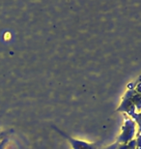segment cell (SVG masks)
Instances as JSON below:
<instances>
[{
	"label": "cell",
	"mask_w": 141,
	"mask_h": 149,
	"mask_svg": "<svg viewBox=\"0 0 141 149\" xmlns=\"http://www.w3.org/2000/svg\"><path fill=\"white\" fill-rule=\"evenodd\" d=\"M135 111H141V93L136 92L133 88H128L122 98V102L116 111L123 112L131 116Z\"/></svg>",
	"instance_id": "1"
},
{
	"label": "cell",
	"mask_w": 141,
	"mask_h": 149,
	"mask_svg": "<svg viewBox=\"0 0 141 149\" xmlns=\"http://www.w3.org/2000/svg\"><path fill=\"white\" fill-rule=\"evenodd\" d=\"M136 123L130 116L124 113V124L122 126L121 134L116 139V142L118 144L128 143V142L134 139V136H136Z\"/></svg>",
	"instance_id": "2"
},
{
	"label": "cell",
	"mask_w": 141,
	"mask_h": 149,
	"mask_svg": "<svg viewBox=\"0 0 141 149\" xmlns=\"http://www.w3.org/2000/svg\"><path fill=\"white\" fill-rule=\"evenodd\" d=\"M54 131H56L60 136H62L65 139L70 142L71 146L73 147V149H100L99 148V144L100 143H96V142H87L84 141H79V139H74L73 136H69L68 134H66L64 131L60 130L59 128H57L55 126H51Z\"/></svg>",
	"instance_id": "3"
},
{
	"label": "cell",
	"mask_w": 141,
	"mask_h": 149,
	"mask_svg": "<svg viewBox=\"0 0 141 149\" xmlns=\"http://www.w3.org/2000/svg\"><path fill=\"white\" fill-rule=\"evenodd\" d=\"M130 117L136 123V126H138L137 134H141V111L140 112H134L133 113ZM136 134V135H137Z\"/></svg>",
	"instance_id": "4"
},
{
	"label": "cell",
	"mask_w": 141,
	"mask_h": 149,
	"mask_svg": "<svg viewBox=\"0 0 141 149\" xmlns=\"http://www.w3.org/2000/svg\"><path fill=\"white\" fill-rule=\"evenodd\" d=\"M136 148V139H133L128 143H121L117 145L116 149H135Z\"/></svg>",
	"instance_id": "5"
},
{
	"label": "cell",
	"mask_w": 141,
	"mask_h": 149,
	"mask_svg": "<svg viewBox=\"0 0 141 149\" xmlns=\"http://www.w3.org/2000/svg\"><path fill=\"white\" fill-rule=\"evenodd\" d=\"M128 88H133L136 92L141 93V76H139L138 79H137L133 83H130V84H128Z\"/></svg>",
	"instance_id": "6"
},
{
	"label": "cell",
	"mask_w": 141,
	"mask_h": 149,
	"mask_svg": "<svg viewBox=\"0 0 141 149\" xmlns=\"http://www.w3.org/2000/svg\"><path fill=\"white\" fill-rule=\"evenodd\" d=\"M12 133H13V130H7V131H2V132H0V141H3L5 138H7Z\"/></svg>",
	"instance_id": "7"
},
{
	"label": "cell",
	"mask_w": 141,
	"mask_h": 149,
	"mask_svg": "<svg viewBox=\"0 0 141 149\" xmlns=\"http://www.w3.org/2000/svg\"><path fill=\"white\" fill-rule=\"evenodd\" d=\"M135 149H141V134L136 135V148Z\"/></svg>",
	"instance_id": "8"
},
{
	"label": "cell",
	"mask_w": 141,
	"mask_h": 149,
	"mask_svg": "<svg viewBox=\"0 0 141 149\" xmlns=\"http://www.w3.org/2000/svg\"><path fill=\"white\" fill-rule=\"evenodd\" d=\"M9 142V139H8V136L7 138H5L3 141H0V149H5L6 147V145H7V143Z\"/></svg>",
	"instance_id": "9"
},
{
	"label": "cell",
	"mask_w": 141,
	"mask_h": 149,
	"mask_svg": "<svg viewBox=\"0 0 141 149\" xmlns=\"http://www.w3.org/2000/svg\"><path fill=\"white\" fill-rule=\"evenodd\" d=\"M117 145H118V143H117V142H114L113 144L109 145V146H107V147H106V148H101V149H116Z\"/></svg>",
	"instance_id": "10"
}]
</instances>
